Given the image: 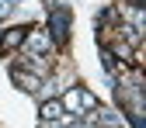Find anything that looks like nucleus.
<instances>
[{"label":"nucleus","instance_id":"2","mask_svg":"<svg viewBox=\"0 0 146 128\" xmlns=\"http://www.w3.org/2000/svg\"><path fill=\"white\" fill-rule=\"evenodd\" d=\"M59 104H63V111H70V114H87V111H94V107H98V100L90 97L84 87H70Z\"/></svg>","mask_w":146,"mask_h":128},{"label":"nucleus","instance_id":"6","mask_svg":"<svg viewBox=\"0 0 146 128\" xmlns=\"http://www.w3.org/2000/svg\"><path fill=\"white\" fill-rule=\"evenodd\" d=\"M42 118H45V121L63 118V104H59V100H45V104H42Z\"/></svg>","mask_w":146,"mask_h":128},{"label":"nucleus","instance_id":"3","mask_svg":"<svg viewBox=\"0 0 146 128\" xmlns=\"http://www.w3.org/2000/svg\"><path fill=\"white\" fill-rule=\"evenodd\" d=\"M21 45H25L28 56H45V52L52 49V38H49V31H28Z\"/></svg>","mask_w":146,"mask_h":128},{"label":"nucleus","instance_id":"5","mask_svg":"<svg viewBox=\"0 0 146 128\" xmlns=\"http://www.w3.org/2000/svg\"><path fill=\"white\" fill-rule=\"evenodd\" d=\"M25 28H11V31H4V35H0V38H4V49H17V45H21L25 42Z\"/></svg>","mask_w":146,"mask_h":128},{"label":"nucleus","instance_id":"1","mask_svg":"<svg viewBox=\"0 0 146 128\" xmlns=\"http://www.w3.org/2000/svg\"><path fill=\"white\" fill-rule=\"evenodd\" d=\"M70 24H73V14L66 4H49V38L66 45L70 42Z\"/></svg>","mask_w":146,"mask_h":128},{"label":"nucleus","instance_id":"7","mask_svg":"<svg viewBox=\"0 0 146 128\" xmlns=\"http://www.w3.org/2000/svg\"><path fill=\"white\" fill-rule=\"evenodd\" d=\"M14 11V0H0V17H7Z\"/></svg>","mask_w":146,"mask_h":128},{"label":"nucleus","instance_id":"4","mask_svg":"<svg viewBox=\"0 0 146 128\" xmlns=\"http://www.w3.org/2000/svg\"><path fill=\"white\" fill-rule=\"evenodd\" d=\"M11 80L21 90H38L42 87V76H28V73H21V69H11Z\"/></svg>","mask_w":146,"mask_h":128}]
</instances>
